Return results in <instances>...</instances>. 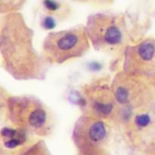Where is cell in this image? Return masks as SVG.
Instances as JSON below:
<instances>
[{
	"label": "cell",
	"instance_id": "6da1fadb",
	"mask_svg": "<svg viewBox=\"0 0 155 155\" xmlns=\"http://www.w3.org/2000/svg\"><path fill=\"white\" fill-rule=\"evenodd\" d=\"M34 31L20 12L2 15L0 54L2 68L20 81L44 80L49 64L33 45Z\"/></svg>",
	"mask_w": 155,
	"mask_h": 155
},
{
	"label": "cell",
	"instance_id": "7a4b0ae2",
	"mask_svg": "<svg viewBox=\"0 0 155 155\" xmlns=\"http://www.w3.org/2000/svg\"><path fill=\"white\" fill-rule=\"evenodd\" d=\"M6 114L11 124L30 135L48 137L54 131L52 111L34 95H11L6 99Z\"/></svg>",
	"mask_w": 155,
	"mask_h": 155
},
{
	"label": "cell",
	"instance_id": "3957f363",
	"mask_svg": "<svg viewBox=\"0 0 155 155\" xmlns=\"http://www.w3.org/2000/svg\"><path fill=\"white\" fill-rule=\"evenodd\" d=\"M86 33L94 49L105 54L124 53L130 45V35L123 14L98 12L88 16Z\"/></svg>",
	"mask_w": 155,
	"mask_h": 155
},
{
	"label": "cell",
	"instance_id": "277c9868",
	"mask_svg": "<svg viewBox=\"0 0 155 155\" xmlns=\"http://www.w3.org/2000/svg\"><path fill=\"white\" fill-rule=\"evenodd\" d=\"M91 42L83 24L65 30L51 31L42 42V56L49 65L63 64L86 55Z\"/></svg>",
	"mask_w": 155,
	"mask_h": 155
},
{
	"label": "cell",
	"instance_id": "5b68a950",
	"mask_svg": "<svg viewBox=\"0 0 155 155\" xmlns=\"http://www.w3.org/2000/svg\"><path fill=\"white\" fill-rule=\"evenodd\" d=\"M78 104L83 114L105 120L117 119L122 109L117 102L111 83L104 79L84 85L79 94Z\"/></svg>",
	"mask_w": 155,
	"mask_h": 155
},
{
	"label": "cell",
	"instance_id": "8992f818",
	"mask_svg": "<svg viewBox=\"0 0 155 155\" xmlns=\"http://www.w3.org/2000/svg\"><path fill=\"white\" fill-rule=\"evenodd\" d=\"M123 71L142 80L155 92V39L146 38L124 51Z\"/></svg>",
	"mask_w": 155,
	"mask_h": 155
},
{
	"label": "cell",
	"instance_id": "52a82bcc",
	"mask_svg": "<svg viewBox=\"0 0 155 155\" xmlns=\"http://www.w3.org/2000/svg\"><path fill=\"white\" fill-rule=\"evenodd\" d=\"M111 88L121 108L137 110L146 107L155 95L154 91L146 83L123 71L114 77Z\"/></svg>",
	"mask_w": 155,
	"mask_h": 155
},
{
	"label": "cell",
	"instance_id": "ba28073f",
	"mask_svg": "<svg viewBox=\"0 0 155 155\" xmlns=\"http://www.w3.org/2000/svg\"><path fill=\"white\" fill-rule=\"evenodd\" d=\"M110 127L105 120L83 114L74 124L72 141L77 151L104 148L108 141Z\"/></svg>",
	"mask_w": 155,
	"mask_h": 155
},
{
	"label": "cell",
	"instance_id": "9c48e42d",
	"mask_svg": "<svg viewBox=\"0 0 155 155\" xmlns=\"http://www.w3.org/2000/svg\"><path fill=\"white\" fill-rule=\"evenodd\" d=\"M29 134L25 130L18 127H3L1 130L2 142L6 148L14 149L24 145Z\"/></svg>",
	"mask_w": 155,
	"mask_h": 155
},
{
	"label": "cell",
	"instance_id": "30bf717a",
	"mask_svg": "<svg viewBox=\"0 0 155 155\" xmlns=\"http://www.w3.org/2000/svg\"><path fill=\"white\" fill-rule=\"evenodd\" d=\"M15 155H53L42 139H39L20 149Z\"/></svg>",
	"mask_w": 155,
	"mask_h": 155
},
{
	"label": "cell",
	"instance_id": "8fae6325",
	"mask_svg": "<svg viewBox=\"0 0 155 155\" xmlns=\"http://www.w3.org/2000/svg\"><path fill=\"white\" fill-rule=\"evenodd\" d=\"M27 0H0V13L2 15L19 12L25 5Z\"/></svg>",
	"mask_w": 155,
	"mask_h": 155
},
{
	"label": "cell",
	"instance_id": "7c38bea8",
	"mask_svg": "<svg viewBox=\"0 0 155 155\" xmlns=\"http://www.w3.org/2000/svg\"><path fill=\"white\" fill-rule=\"evenodd\" d=\"M77 155H112L104 148H94V149L87 150V151H77Z\"/></svg>",
	"mask_w": 155,
	"mask_h": 155
},
{
	"label": "cell",
	"instance_id": "4fadbf2b",
	"mask_svg": "<svg viewBox=\"0 0 155 155\" xmlns=\"http://www.w3.org/2000/svg\"><path fill=\"white\" fill-rule=\"evenodd\" d=\"M77 3L87 5H105L111 4L114 0H72Z\"/></svg>",
	"mask_w": 155,
	"mask_h": 155
}]
</instances>
